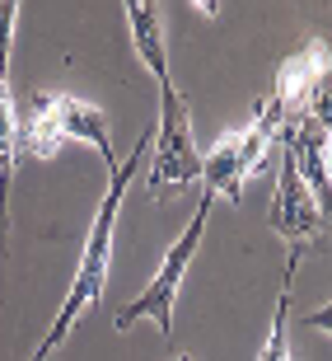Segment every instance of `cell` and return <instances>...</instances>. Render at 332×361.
I'll use <instances>...</instances> for the list:
<instances>
[{
    "label": "cell",
    "mask_w": 332,
    "mask_h": 361,
    "mask_svg": "<svg viewBox=\"0 0 332 361\" xmlns=\"http://www.w3.org/2000/svg\"><path fill=\"white\" fill-rule=\"evenodd\" d=\"M14 122H19V132H14V150H24V155H33V160H52L56 150H61V127H56L52 118V94H33L19 113H14Z\"/></svg>",
    "instance_id": "cell-8"
},
{
    "label": "cell",
    "mask_w": 332,
    "mask_h": 361,
    "mask_svg": "<svg viewBox=\"0 0 332 361\" xmlns=\"http://www.w3.org/2000/svg\"><path fill=\"white\" fill-rule=\"evenodd\" d=\"M14 19H19V5H14V0H0V75H10V38H14Z\"/></svg>",
    "instance_id": "cell-13"
},
{
    "label": "cell",
    "mask_w": 332,
    "mask_h": 361,
    "mask_svg": "<svg viewBox=\"0 0 332 361\" xmlns=\"http://www.w3.org/2000/svg\"><path fill=\"white\" fill-rule=\"evenodd\" d=\"M211 207H215V197H211V192H201V202H197V212H192V221H187V230L169 244V254L160 258V268H155L150 286L136 295L132 305L117 310V329H122V334H127L132 324L150 319L155 329H160V338H173V305H178V286H183L187 268H192V258H197V249H201V235H206Z\"/></svg>",
    "instance_id": "cell-3"
},
{
    "label": "cell",
    "mask_w": 332,
    "mask_h": 361,
    "mask_svg": "<svg viewBox=\"0 0 332 361\" xmlns=\"http://www.w3.org/2000/svg\"><path fill=\"white\" fill-rule=\"evenodd\" d=\"M150 150V127L141 136H136V146L127 160H117V169H113V183H108L103 202H98V216H94L89 235H84V254H80V268H75V281H70L66 300H61V310H56L52 329L42 334V343L33 348V357L28 361H47L56 348H61V338L75 329V324L89 314L98 300H103L108 291V258H113V230H117V212H122V197H127V188H132L136 169H141V160H146Z\"/></svg>",
    "instance_id": "cell-1"
},
{
    "label": "cell",
    "mask_w": 332,
    "mask_h": 361,
    "mask_svg": "<svg viewBox=\"0 0 332 361\" xmlns=\"http://www.w3.org/2000/svg\"><path fill=\"white\" fill-rule=\"evenodd\" d=\"M328 71H332V56H328V47H323V38H309L300 52H290L286 61H281L276 90H272V104H276L286 118H295V113L305 108L309 90H314V85H319Z\"/></svg>",
    "instance_id": "cell-6"
},
{
    "label": "cell",
    "mask_w": 332,
    "mask_h": 361,
    "mask_svg": "<svg viewBox=\"0 0 332 361\" xmlns=\"http://www.w3.org/2000/svg\"><path fill=\"white\" fill-rule=\"evenodd\" d=\"M300 324H305V329H319V334H332V300L319 305V310H309V314H300Z\"/></svg>",
    "instance_id": "cell-14"
},
{
    "label": "cell",
    "mask_w": 332,
    "mask_h": 361,
    "mask_svg": "<svg viewBox=\"0 0 332 361\" xmlns=\"http://www.w3.org/2000/svg\"><path fill=\"white\" fill-rule=\"evenodd\" d=\"M281 127H286V113L267 99V104H257V118H253L248 127H234V132L220 136V141L201 155V183H206V192H211V197L225 192V202H239L243 183L262 169V155L276 146Z\"/></svg>",
    "instance_id": "cell-2"
},
{
    "label": "cell",
    "mask_w": 332,
    "mask_h": 361,
    "mask_svg": "<svg viewBox=\"0 0 332 361\" xmlns=\"http://www.w3.org/2000/svg\"><path fill=\"white\" fill-rule=\"evenodd\" d=\"M10 75H0V230L10 226V207H5V197H10V174H14V132H19V122H14V104H10Z\"/></svg>",
    "instance_id": "cell-11"
},
{
    "label": "cell",
    "mask_w": 332,
    "mask_h": 361,
    "mask_svg": "<svg viewBox=\"0 0 332 361\" xmlns=\"http://www.w3.org/2000/svg\"><path fill=\"white\" fill-rule=\"evenodd\" d=\"M276 192H272V212H267V226L276 230L281 240H290V249H305V244H319V240H332V226L328 216L319 212L314 192L305 188V178L295 174V164L281 155L276 164Z\"/></svg>",
    "instance_id": "cell-5"
},
{
    "label": "cell",
    "mask_w": 332,
    "mask_h": 361,
    "mask_svg": "<svg viewBox=\"0 0 332 361\" xmlns=\"http://www.w3.org/2000/svg\"><path fill=\"white\" fill-rule=\"evenodd\" d=\"M295 118H300V122H314L319 132H332V71L323 75L319 85H314V90H309L305 108H300ZM286 122H290V118H286Z\"/></svg>",
    "instance_id": "cell-12"
},
{
    "label": "cell",
    "mask_w": 332,
    "mask_h": 361,
    "mask_svg": "<svg viewBox=\"0 0 332 361\" xmlns=\"http://www.w3.org/2000/svg\"><path fill=\"white\" fill-rule=\"evenodd\" d=\"M323 169H328V183H332V132L323 136Z\"/></svg>",
    "instance_id": "cell-15"
},
{
    "label": "cell",
    "mask_w": 332,
    "mask_h": 361,
    "mask_svg": "<svg viewBox=\"0 0 332 361\" xmlns=\"http://www.w3.org/2000/svg\"><path fill=\"white\" fill-rule=\"evenodd\" d=\"M52 118H56V127H61L66 141H70V136H75V141H89L108 164H117V160H113V141H108V118H103V108H98V104L75 99V94H52Z\"/></svg>",
    "instance_id": "cell-7"
},
{
    "label": "cell",
    "mask_w": 332,
    "mask_h": 361,
    "mask_svg": "<svg viewBox=\"0 0 332 361\" xmlns=\"http://www.w3.org/2000/svg\"><path fill=\"white\" fill-rule=\"evenodd\" d=\"M127 24H132L136 56L150 66L155 85H160V80H173V75H169V52H164V19H160V5L127 0Z\"/></svg>",
    "instance_id": "cell-9"
},
{
    "label": "cell",
    "mask_w": 332,
    "mask_h": 361,
    "mask_svg": "<svg viewBox=\"0 0 332 361\" xmlns=\"http://www.w3.org/2000/svg\"><path fill=\"white\" fill-rule=\"evenodd\" d=\"M201 178V150L192 141V113L173 80H160V122H155V164H150V202H169Z\"/></svg>",
    "instance_id": "cell-4"
},
{
    "label": "cell",
    "mask_w": 332,
    "mask_h": 361,
    "mask_svg": "<svg viewBox=\"0 0 332 361\" xmlns=\"http://www.w3.org/2000/svg\"><path fill=\"white\" fill-rule=\"evenodd\" d=\"M178 361H197V357H178Z\"/></svg>",
    "instance_id": "cell-16"
},
{
    "label": "cell",
    "mask_w": 332,
    "mask_h": 361,
    "mask_svg": "<svg viewBox=\"0 0 332 361\" xmlns=\"http://www.w3.org/2000/svg\"><path fill=\"white\" fill-rule=\"evenodd\" d=\"M295 263H300V249H290V263H286L281 295H276V314H272V329H267V338H262L257 361H290V338H286V329H290V272H295Z\"/></svg>",
    "instance_id": "cell-10"
}]
</instances>
